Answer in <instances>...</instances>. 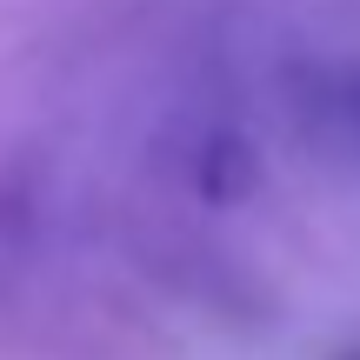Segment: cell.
<instances>
[{"label":"cell","mask_w":360,"mask_h":360,"mask_svg":"<svg viewBox=\"0 0 360 360\" xmlns=\"http://www.w3.org/2000/svg\"><path fill=\"white\" fill-rule=\"evenodd\" d=\"M287 107L321 154L360 160V60H294Z\"/></svg>","instance_id":"1"},{"label":"cell","mask_w":360,"mask_h":360,"mask_svg":"<svg viewBox=\"0 0 360 360\" xmlns=\"http://www.w3.org/2000/svg\"><path fill=\"white\" fill-rule=\"evenodd\" d=\"M193 187H200V200L214 207H233L247 187H254V147L240 141V134H207L200 141V160H193Z\"/></svg>","instance_id":"2"},{"label":"cell","mask_w":360,"mask_h":360,"mask_svg":"<svg viewBox=\"0 0 360 360\" xmlns=\"http://www.w3.org/2000/svg\"><path fill=\"white\" fill-rule=\"evenodd\" d=\"M340 360H360V347H347V354H340Z\"/></svg>","instance_id":"3"}]
</instances>
